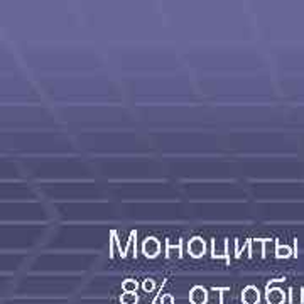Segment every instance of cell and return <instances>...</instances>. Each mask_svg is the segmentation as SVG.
Segmentation results:
<instances>
[{
    "instance_id": "8992f818",
    "label": "cell",
    "mask_w": 304,
    "mask_h": 304,
    "mask_svg": "<svg viewBox=\"0 0 304 304\" xmlns=\"http://www.w3.org/2000/svg\"><path fill=\"white\" fill-rule=\"evenodd\" d=\"M182 245H184L182 240H180L178 245H172L171 240H166V257L168 258H171L172 256L182 257Z\"/></svg>"
},
{
    "instance_id": "52a82bcc",
    "label": "cell",
    "mask_w": 304,
    "mask_h": 304,
    "mask_svg": "<svg viewBox=\"0 0 304 304\" xmlns=\"http://www.w3.org/2000/svg\"><path fill=\"white\" fill-rule=\"evenodd\" d=\"M138 282L136 279H125L122 282V290L124 292H137Z\"/></svg>"
},
{
    "instance_id": "30bf717a",
    "label": "cell",
    "mask_w": 304,
    "mask_h": 304,
    "mask_svg": "<svg viewBox=\"0 0 304 304\" xmlns=\"http://www.w3.org/2000/svg\"><path fill=\"white\" fill-rule=\"evenodd\" d=\"M142 289H144L146 292H152V290L156 289V282L152 279H146L144 284H142Z\"/></svg>"
},
{
    "instance_id": "3957f363",
    "label": "cell",
    "mask_w": 304,
    "mask_h": 304,
    "mask_svg": "<svg viewBox=\"0 0 304 304\" xmlns=\"http://www.w3.org/2000/svg\"><path fill=\"white\" fill-rule=\"evenodd\" d=\"M190 302L191 304H206L208 302V290L203 286H194L190 292Z\"/></svg>"
},
{
    "instance_id": "7c38bea8",
    "label": "cell",
    "mask_w": 304,
    "mask_h": 304,
    "mask_svg": "<svg viewBox=\"0 0 304 304\" xmlns=\"http://www.w3.org/2000/svg\"><path fill=\"white\" fill-rule=\"evenodd\" d=\"M213 290H216V292H220V304H225V302H223V292H226L228 288H213Z\"/></svg>"
},
{
    "instance_id": "277c9868",
    "label": "cell",
    "mask_w": 304,
    "mask_h": 304,
    "mask_svg": "<svg viewBox=\"0 0 304 304\" xmlns=\"http://www.w3.org/2000/svg\"><path fill=\"white\" fill-rule=\"evenodd\" d=\"M242 302L244 304H258L260 302V292L256 286H247L242 290Z\"/></svg>"
},
{
    "instance_id": "ba28073f",
    "label": "cell",
    "mask_w": 304,
    "mask_h": 304,
    "mask_svg": "<svg viewBox=\"0 0 304 304\" xmlns=\"http://www.w3.org/2000/svg\"><path fill=\"white\" fill-rule=\"evenodd\" d=\"M120 302L122 304H137L138 302L137 292H124L122 296H120Z\"/></svg>"
},
{
    "instance_id": "7a4b0ae2",
    "label": "cell",
    "mask_w": 304,
    "mask_h": 304,
    "mask_svg": "<svg viewBox=\"0 0 304 304\" xmlns=\"http://www.w3.org/2000/svg\"><path fill=\"white\" fill-rule=\"evenodd\" d=\"M160 252V244L156 236H147L142 244V254L147 257V258H156L159 256Z\"/></svg>"
},
{
    "instance_id": "5b68a950",
    "label": "cell",
    "mask_w": 304,
    "mask_h": 304,
    "mask_svg": "<svg viewBox=\"0 0 304 304\" xmlns=\"http://www.w3.org/2000/svg\"><path fill=\"white\" fill-rule=\"evenodd\" d=\"M266 299L269 304H282L286 296L280 289H269V290H266Z\"/></svg>"
},
{
    "instance_id": "6da1fadb",
    "label": "cell",
    "mask_w": 304,
    "mask_h": 304,
    "mask_svg": "<svg viewBox=\"0 0 304 304\" xmlns=\"http://www.w3.org/2000/svg\"><path fill=\"white\" fill-rule=\"evenodd\" d=\"M188 254L193 258H200L206 254V244L201 236H193V238L188 242Z\"/></svg>"
},
{
    "instance_id": "8fae6325",
    "label": "cell",
    "mask_w": 304,
    "mask_h": 304,
    "mask_svg": "<svg viewBox=\"0 0 304 304\" xmlns=\"http://www.w3.org/2000/svg\"><path fill=\"white\" fill-rule=\"evenodd\" d=\"M160 304H174V298L171 294H164L162 299H160Z\"/></svg>"
},
{
    "instance_id": "9c48e42d",
    "label": "cell",
    "mask_w": 304,
    "mask_h": 304,
    "mask_svg": "<svg viewBox=\"0 0 304 304\" xmlns=\"http://www.w3.org/2000/svg\"><path fill=\"white\" fill-rule=\"evenodd\" d=\"M276 256H277V258H286V257H289L290 256V250L288 248V247H282V245H280L279 242H277L276 240Z\"/></svg>"
}]
</instances>
